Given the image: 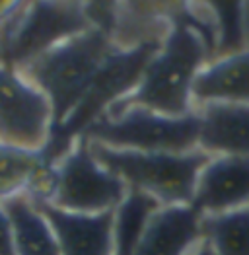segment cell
<instances>
[{
	"instance_id": "cell-1",
	"label": "cell",
	"mask_w": 249,
	"mask_h": 255,
	"mask_svg": "<svg viewBox=\"0 0 249 255\" xmlns=\"http://www.w3.org/2000/svg\"><path fill=\"white\" fill-rule=\"evenodd\" d=\"M169 20L171 27L166 39L144 66L136 88L111 107L136 106L167 117H183L195 111L193 84L212 55L187 18L185 6L169 8Z\"/></svg>"
},
{
	"instance_id": "cell-2",
	"label": "cell",
	"mask_w": 249,
	"mask_h": 255,
	"mask_svg": "<svg viewBox=\"0 0 249 255\" xmlns=\"http://www.w3.org/2000/svg\"><path fill=\"white\" fill-rule=\"evenodd\" d=\"M115 51L104 29L90 25L18 70L45 94L57 128L82 104Z\"/></svg>"
},
{
	"instance_id": "cell-3",
	"label": "cell",
	"mask_w": 249,
	"mask_h": 255,
	"mask_svg": "<svg viewBox=\"0 0 249 255\" xmlns=\"http://www.w3.org/2000/svg\"><path fill=\"white\" fill-rule=\"evenodd\" d=\"M92 152L128 191L142 193L160 207L191 205L197 179L210 156L203 150L185 154L169 152H132L92 144Z\"/></svg>"
},
{
	"instance_id": "cell-4",
	"label": "cell",
	"mask_w": 249,
	"mask_h": 255,
	"mask_svg": "<svg viewBox=\"0 0 249 255\" xmlns=\"http://www.w3.org/2000/svg\"><path fill=\"white\" fill-rule=\"evenodd\" d=\"M201 119L197 109L183 117H167L144 107H111L84 130L92 144L132 152L185 154L199 150Z\"/></svg>"
},
{
	"instance_id": "cell-5",
	"label": "cell",
	"mask_w": 249,
	"mask_h": 255,
	"mask_svg": "<svg viewBox=\"0 0 249 255\" xmlns=\"http://www.w3.org/2000/svg\"><path fill=\"white\" fill-rule=\"evenodd\" d=\"M88 27L86 2H18L0 21V61L21 68Z\"/></svg>"
},
{
	"instance_id": "cell-6",
	"label": "cell",
	"mask_w": 249,
	"mask_h": 255,
	"mask_svg": "<svg viewBox=\"0 0 249 255\" xmlns=\"http://www.w3.org/2000/svg\"><path fill=\"white\" fill-rule=\"evenodd\" d=\"M126 195V185L96 158L90 142L78 136L53 164L51 195L41 205L74 214H107L115 213Z\"/></svg>"
},
{
	"instance_id": "cell-7",
	"label": "cell",
	"mask_w": 249,
	"mask_h": 255,
	"mask_svg": "<svg viewBox=\"0 0 249 255\" xmlns=\"http://www.w3.org/2000/svg\"><path fill=\"white\" fill-rule=\"evenodd\" d=\"M53 132L55 115L45 94L18 68L0 61V142L45 148Z\"/></svg>"
},
{
	"instance_id": "cell-8",
	"label": "cell",
	"mask_w": 249,
	"mask_h": 255,
	"mask_svg": "<svg viewBox=\"0 0 249 255\" xmlns=\"http://www.w3.org/2000/svg\"><path fill=\"white\" fill-rule=\"evenodd\" d=\"M249 201V156H210L201 170L191 207L207 214L228 213Z\"/></svg>"
},
{
	"instance_id": "cell-9",
	"label": "cell",
	"mask_w": 249,
	"mask_h": 255,
	"mask_svg": "<svg viewBox=\"0 0 249 255\" xmlns=\"http://www.w3.org/2000/svg\"><path fill=\"white\" fill-rule=\"evenodd\" d=\"M203 214L191 205L158 207L146 218L132 255H191L203 240Z\"/></svg>"
},
{
	"instance_id": "cell-10",
	"label": "cell",
	"mask_w": 249,
	"mask_h": 255,
	"mask_svg": "<svg viewBox=\"0 0 249 255\" xmlns=\"http://www.w3.org/2000/svg\"><path fill=\"white\" fill-rule=\"evenodd\" d=\"M55 162L49 146L23 148L0 142V205L21 195L35 203H47Z\"/></svg>"
},
{
	"instance_id": "cell-11",
	"label": "cell",
	"mask_w": 249,
	"mask_h": 255,
	"mask_svg": "<svg viewBox=\"0 0 249 255\" xmlns=\"http://www.w3.org/2000/svg\"><path fill=\"white\" fill-rule=\"evenodd\" d=\"M53 226L61 255H113L115 213L74 214L35 203Z\"/></svg>"
},
{
	"instance_id": "cell-12",
	"label": "cell",
	"mask_w": 249,
	"mask_h": 255,
	"mask_svg": "<svg viewBox=\"0 0 249 255\" xmlns=\"http://www.w3.org/2000/svg\"><path fill=\"white\" fill-rule=\"evenodd\" d=\"M197 113L199 150L208 156H249V106L207 104Z\"/></svg>"
},
{
	"instance_id": "cell-13",
	"label": "cell",
	"mask_w": 249,
	"mask_h": 255,
	"mask_svg": "<svg viewBox=\"0 0 249 255\" xmlns=\"http://www.w3.org/2000/svg\"><path fill=\"white\" fill-rule=\"evenodd\" d=\"M207 104L249 106V51L205 64L193 84V107Z\"/></svg>"
},
{
	"instance_id": "cell-14",
	"label": "cell",
	"mask_w": 249,
	"mask_h": 255,
	"mask_svg": "<svg viewBox=\"0 0 249 255\" xmlns=\"http://www.w3.org/2000/svg\"><path fill=\"white\" fill-rule=\"evenodd\" d=\"M0 207L12 228L16 255H61L53 226L29 197H14Z\"/></svg>"
},
{
	"instance_id": "cell-15",
	"label": "cell",
	"mask_w": 249,
	"mask_h": 255,
	"mask_svg": "<svg viewBox=\"0 0 249 255\" xmlns=\"http://www.w3.org/2000/svg\"><path fill=\"white\" fill-rule=\"evenodd\" d=\"M201 232L216 255H249V207L203 216Z\"/></svg>"
},
{
	"instance_id": "cell-16",
	"label": "cell",
	"mask_w": 249,
	"mask_h": 255,
	"mask_svg": "<svg viewBox=\"0 0 249 255\" xmlns=\"http://www.w3.org/2000/svg\"><path fill=\"white\" fill-rule=\"evenodd\" d=\"M160 205L142 193L128 191L123 205L115 211V244L113 255H132L146 218Z\"/></svg>"
},
{
	"instance_id": "cell-17",
	"label": "cell",
	"mask_w": 249,
	"mask_h": 255,
	"mask_svg": "<svg viewBox=\"0 0 249 255\" xmlns=\"http://www.w3.org/2000/svg\"><path fill=\"white\" fill-rule=\"evenodd\" d=\"M216 25L214 57L222 59L244 49V6L242 4H210L208 6Z\"/></svg>"
},
{
	"instance_id": "cell-18",
	"label": "cell",
	"mask_w": 249,
	"mask_h": 255,
	"mask_svg": "<svg viewBox=\"0 0 249 255\" xmlns=\"http://www.w3.org/2000/svg\"><path fill=\"white\" fill-rule=\"evenodd\" d=\"M0 255H16L12 228H10L8 216L2 211V207H0Z\"/></svg>"
},
{
	"instance_id": "cell-19",
	"label": "cell",
	"mask_w": 249,
	"mask_h": 255,
	"mask_svg": "<svg viewBox=\"0 0 249 255\" xmlns=\"http://www.w3.org/2000/svg\"><path fill=\"white\" fill-rule=\"evenodd\" d=\"M191 255H216V254H214V250L208 246L205 240H201V242H199V246L191 252Z\"/></svg>"
}]
</instances>
